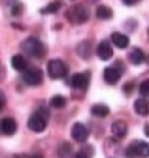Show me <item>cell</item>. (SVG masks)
I'll return each instance as SVG.
<instances>
[{
	"instance_id": "obj_4",
	"label": "cell",
	"mask_w": 149,
	"mask_h": 158,
	"mask_svg": "<svg viewBox=\"0 0 149 158\" xmlns=\"http://www.w3.org/2000/svg\"><path fill=\"white\" fill-rule=\"evenodd\" d=\"M28 128L32 131H44L46 127H47V113L46 111H36L28 118V122H27Z\"/></svg>"
},
{
	"instance_id": "obj_23",
	"label": "cell",
	"mask_w": 149,
	"mask_h": 158,
	"mask_svg": "<svg viewBox=\"0 0 149 158\" xmlns=\"http://www.w3.org/2000/svg\"><path fill=\"white\" fill-rule=\"evenodd\" d=\"M16 158H42L41 153H20V155H16Z\"/></svg>"
},
{
	"instance_id": "obj_20",
	"label": "cell",
	"mask_w": 149,
	"mask_h": 158,
	"mask_svg": "<svg viewBox=\"0 0 149 158\" xmlns=\"http://www.w3.org/2000/svg\"><path fill=\"white\" fill-rule=\"evenodd\" d=\"M50 105L53 108H63V106L66 105V99L63 97V96H53L52 100H50Z\"/></svg>"
},
{
	"instance_id": "obj_15",
	"label": "cell",
	"mask_w": 149,
	"mask_h": 158,
	"mask_svg": "<svg viewBox=\"0 0 149 158\" xmlns=\"http://www.w3.org/2000/svg\"><path fill=\"white\" fill-rule=\"evenodd\" d=\"M112 42L118 49H126L127 46H129V38H127V35H124V33L115 31V33H112Z\"/></svg>"
},
{
	"instance_id": "obj_3",
	"label": "cell",
	"mask_w": 149,
	"mask_h": 158,
	"mask_svg": "<svg viewBox=\"0 0 149 158\" xmlns=\"http://www.w3.org/2000/svg\"><path fill=\"white\" fill-rule=\"evenodd\" d=\"M127 158H147L149 156V143L132 141L126 149Z\"/></svg>"
},
{
	"instance_id": "obj_2",
	"label": "cell",
	"mask_w": 149,
	"mask_h": 158,
	"mask_svg": "<svg viewBox=\"0 0 149 158\" xmlns=\"http://www.w3.org/2000/svg\"><path fill=\"white\" fill-rule=\"evenodd\" d=\"M20 47H22V50L27 55H30L33 58H41L42 55H44V52H46L44 44H42L39 39H36V38H27L22 44H20Z\"/></svg>"
},
{
	"instance_id": "obj_12",
	"label": "cell",
	"mask_w": 149,
	"mask_h": 158,
	"mask_svg": "<svg viewBox=\"0 0 149 158\" xmlns=\"http://www.w3.org/2000/svg\"><path fill=\"white\" fill-rule=\"evenodd\" d=\"M11 66L19 72H25L28 69V61L25 60L24 55H14L11 58Z\"/></svg>"
},
{
	"instance_id": "obj_27",
	"label": "cell",
	"mask_w": 149,
	"mask_h": 158,
	"mask_svg": "<svg viewBox=\"0 0 149 158\" xmlns=\"http://www.w3.org/2000/svg\"><path fill=\"white\" fill-rule=\"evenodd\" d=\"M132 88H134V83H132V81H130V83H127V86H126V91H127V93H130V89H132Z\"/></svg>"
},
{
	"instance_id": "obj_18",
	"label": "cell",
	"mask_w": 149,
	"mask_h": 158,
	"mask_svg": "<svg viewBox=\"0 0 149 158\" xmlns=\"http://www.w3.org/2000/svg\"><path fill=\"white\" fill-rule=\"evenodd\" d=\"M91 113L94 116H99V118H105L110 113V110H109V106L105 105V103H96V105H93L91 106Z\"/></svg>"
},
{
	"instance_id": "obj_25",
	"label": "cell",
	"mask_w": 149,
	"mask_h": 158,
	"mask_svg": "<svg viewBox=\"0 0 149 158\" xmlns=\"http://www.w3.org/2000/svg\"><path fill=\"white\" fill-rule=\"evenodd\" d=\"M72 158H90V155H87L83 150H80V152L74 153V155H72Z\"/></svg>"
},
{
	"instance_id": "obj_24",
	"label": "cell",
	"mask_w": 149,
	"mask_h": 158,
	"mask_svg": "<svg viewBox=\"0 0 149 158\" xmlns=\"http://www.w3.org/2000/svg\"><path fill=\"white\" fill-rule=\"evenodd\" d=\"M22 10H24V8H22V5H20V3H14V5H13L11 13H13L14 16H19L20 13H22Z\"/></svg>"
},
{
	"instance_id": "obj_1",
	"label": "cell",
	"mask_w": 149,
	"mask_h": 158,
	"mask_svg": "<svg viewBox=\"0 0 149 158\" xmlns=\"http://www.w3.org/2000/svg\"><path fill=\"white\" fill-rule=\"evenodd\" d=\"M66 17L68 20L71 22L72 25H82L85 24L88 19H90V11L87 6H83V5H74L68 10L66 13Z\"/></svg>"
},
{
	"instance_id": "obj_7",
	"label": "cell",
	"mask_w": 149,
	"mask_h": 158,
	"mask_svg": "<svg viewBox=\"0 0 149 158\" xmlns=\"http://www.w3.org/2000/svg\"><path fill=\"white\" fill-rule=\"evenodd\" d=\"M17 130V124L11 118L0 119V136H11Z\"/></svg>"
},
{
	"instance_id": "obj_10",
	"label": "cell",
	"mask_w": 149,
	"mask_h": 158,
	"mask_svg": "<svg viewBox=\"0 0 149 158\" xmlns=\"http://www.w3.org/2000/svg\"><path fill=\"white\" fill-rule=\"evenodd\" d=\"M90 83V74L88 72H80V74H74L71 78V86L75 89H87Z\"/></svg>"
},
{
	"instance_id": "obj_28",
	"label": "cell",
	"mask_w": 149,
	"mask_h": 158,
	"mask_svg": "<svg viewBox=\"0 0 149 158\" xmlns=\"http://www.w3.org/2000/svg\"><path fill=\"white\" fill-rule=\"evenodd\" d=\"M144 135H146V136H149V124L144 127Z\"/></svg>"
},
{
	"instance_id": "obj_9",
	"label": "cell",
	"mask_w": 149,
	"mask_h": 158,
	"mask_svg": "<svg viewBox=\"0 0 149 158\" xmlns=\"http://www.w3.org/2000/svg\"><path fill=\"white\" fill-rule=\"evenodd\" d=\"M71 135H72L74 141H77V143H85V141L88 139V128L85 127L82 122H77V124L72 125Z\"/></svg>"
},
{
	"instance_id": "obj_16",
	"label": "cell",
	"mask_w": 149,
	"mask_h": 158,
	"mask_svg": "<svg viewBox=\"0 0 149 158\" xmlns=\"http://www.w3.org/2000/svg\"><path fill=\"white\" fill-rule=\"evenodd\" d=\"M112 133L116 138H124L127 135V124L124 121H116L112 124Z\"/></svg>"
},
{
	"instance_id": "obj_11",
	"label": "cell",
	"mask_w": 149,
	"mask_h": 158,
	"mask_svg": "<svg viewBox=\"0 0 149 158\" xmlns=\"http://www.w3.org/2000/svg\"><path fill=\"white\" fill-rule=\"evenodd\" d=\"M96 52L99 55L100 60L104 61H109L112 56H113V49H112V44L109 41H102L97 44V47H96Z\"/></svg>"
},
{
	"instance_id": "obj_13",
	"label": "cell",
	"mask_w": 149,
	"mask_h": 158,
	"mask_svg": "<svg viewBox=\"0 0 149 158\" xmlns=\"http://www.w3.org/2000/svg\"><path fill=\"white\" fill-rule=\"evenodd\" d=\"M127 60H129L132 64H135V66H140V64H143L144 63V60H146V55H144V52L141 50V49H132L130 52H129V56H127Z\"/></svg>"
},
{
	"instance_id": "obj_5",
	"label": "cell",
	"mask_w": 149,
	"mask_h": 158,
	"mask_svg": "<svg viewBox=\"0 0 149 158\" xmlns=\"http://www.w3.org/2000/svg\"><path fill=\"white\" fill-rule=\"evenodd\" d=\"M47 74L50 78H63L68 75V66L61 60H50L47 63Z\"/></svg>"
},
{
	"instance_id": "obj_8",
	"label": "cell",
	"mask_w": 149,
	"mask_h": 158,
	"mask_svg": "<svg viewBox=\"0 0 149 158\" xmlns=\"http://www.w3.org/2000/svg\"><path fill=\"white\" fill-rule=\"evenodd\" d=\"M121 74H122V69L119 67V64L112 66V67H107V69L104 71V80L107 81V83H110V85H115V83L119 81Z\"/></svg>"
},
{
	"instance_id": "obj_14",
	"label": "cell",
	"mask_w": 149,
	"mask_h": 158,
	"mask_svg": "<svg viewBox=\"0 0 149 158\" xmlns=\"http://www.w3.org/2000/svg\"><path fill=\"white\" fill-rule=\"evenodd\" d=\"M134 108H135V113L140 116H147L149 114V100L141 97V99H137L135 103H134Z\"/></svg>"
},
{
	"instance_id": "obj_21",
	"label": "cell",
	"mask_w": 149,
	"mask_h": 158,
	"mask_svg": "<svg viewBox=\"0 0 149 158\" xmlns=\"http://www.w3.org/2000/svg\"><path fill=\"white\" fill-rule=\"evenodd\" d=\"M60 8H61V5H60L58 2H55V3L47 5L46 8H42V10H41V13H42V14H53V13H57Z\"/></svg>"
},
{
	"instance_id": "obj_6",
	"label": "cell",
	"mask_w": 149,
	"mask_h": 158,
	"mask_svg": "<svg viewBox=\"0 0 149 158\" xmlns=\"http://www.w3.org/2000/svg\"><path fill=\"white\" fill-rule=\"evenodd\" d=\"M22 78L30 86H38L42 83V72L38 67H28L25 72H22Z\"/></svg>"
},
{
	"instance_id": "obj_19",
	"label": "cell",
	"mask_w": 149,
	"mask_h": 158,
	"mask_svg": "<svg viewBox=\"0 0 149 158\" xmlns=\"http://www.w3.org/2000/svg\"><path fill=\"white\" fill-rule=\"evenodd\" d=\"M96 14H97L99 19H110V17L113 16L112 10L107 8V6H99V8L96 10Z\"/></svg>"
},
{
	"instance_id": "obj_22",
	"label": "cell",
	"mask_w": 149,
	"mask_h": 158,
	"mask_svg": "<svg viewBox=\"0 0 149 158\" xmlns=\"http://www.w3.org/2000/svg\"><path fill=\"white\" fill-rule=\"evenodd\" d=\"M140 94L146 99V97H149V78H146L144 81H141V85H140Z\"/></svg>"
},
{
	"instance_id": "obj_26",
	"label": "cell",
	"mask_w": 149,
	"mask_h": 158,
	"mask_svg": "<svg viewBox=\"0 0 149 158\" xmlns=\"http://www.w3.org/2000/svg\"><path fill=\"white\" fill-rule=\"evenodd\" d=\"M5 103H6V99H5V94L0 91V110H2L3 106H5Z\"/></svg>"
},
{
	"instance_id": "obj_17",
	"label": "cell",
	"mask_w": 149,
	"mask_h": 158,
	"mask_svg": "<svg viewBox=\"0 0 149 158\" xmlns=\"http://www.w3.org/2000/svg\"><path fill=\"white\" fill-rule=\"evenodd\" d=\"M57 153H58V158H72V155H74L72 153V146L69 143H61L58 146Z\"/></svg>"
}]
</instances>
